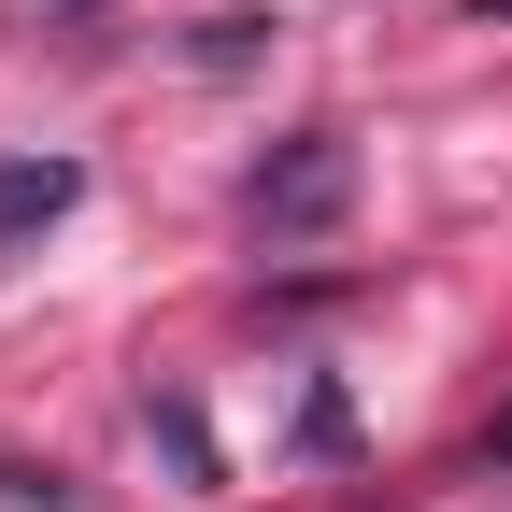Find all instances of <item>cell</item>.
Masks as SVG:
<instances>
[{
  "label": "cell",
  "mask_w": 512,
  "mask_h": 512,
  "mask_svg": "<svg viewBox=\"0 0 512 512\" xmlns=\"http://www.w3.org/2000/svg\"><path fill=\"white\" fill-rule=\"evenodd\" d=\"M342 214H356V128H285L242 171V228L256 242H328Z\"/></svg>",
  "instance_id": "cell-1"
},
{
  "label": "cell",
  "mask_w": 512,
  "mask_h": 512,
  "mask_svg": "<svg viewBox=\"0 0 512 512\" xmlns=\"http://www.w3.org/2000/svg\"><path fill=\"white\" fill-rule=\"evenodd\" d=\"M72 200H86V157H57V143L0 157V256H29L43 228H72Z\"/></svg>",
  "instance_id": "cell-2"
},
{
  "label": "cell",
  "mask_w": 512,
  "mask_h": 512,
  "mask_svg": "<svg viewBox=\"0 0 512 512\" xmlns=\"http://www.w3.org/2000/svg\"><path fill=\"white\" fill-rule=\"evenodd\" d=\"M143 427L171 441V470H185V484H214V427H200V399H185V384H143Z\"/></svg>",
  "instance_id": "cell-3"
},
{
  "label": "cell",
  "mask_w": 512,
  "mask_h": 512,
  "mask_svg": "<svg viewBox=\"0 0 512 512\" xmlns=\"http://www.w3.org/2000/svg\"><path fill=\"white\" fill-rule=\"evenodd\" d=\"M299 456H313V470H342V456H356V399H342L328 370L299 384Z\"/></svg>",
  "instance_id": "cell-4"
},
{
  "label": "cell",
  "mask_w": 512,
  "mask_h": 512,
  "mask_svg": "<svg viewBox=\"0 0 512 512\" xmlns=\"http://www.w3.org/2000/svg\"><path fill=\"white\" fill-rule=\"evenodd\" d=\"M200 72H242V57H271V15H256V0H228V15H200Z\"/></svg>",
  "instance_id": "cell-5"
},
{
  "label": "cell",
  "mask_w": 512,
  "mask_h": 512,
  "mask_svg": "<svg viewBox=\"0 0 512 512\" xmlns=\"http://www.w3.org/2000/svg\"><path fill=\"white\" fill-rule=\"evenodd\" d=\"M0 512H86L72 470H0Z\"/></svg>",
  "instance_id": "cell-6"
},
{
  "label": "cell",
  "mask_w": 512,
  "mask_h": 512,
  "mask_svg": "<svg viewBox=\"0 0 512 512\" xmlns=\"http://www.w3.org/2000/svg\"><path fill=\"white\" fill-rule=\"evenodd\" d=\"M498 456H512V413H498Z\"/></svg>",
  "instance_id": "cell-7"
}]
</instances>
